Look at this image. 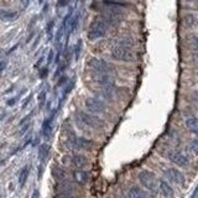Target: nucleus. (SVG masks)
<instances>
[{
	"label": "nucleus",
	"mask_w": 198,
	"mask_h": 198,
	"mask_svg": "<svg viewBox=\"0 0 198 198\" xmlns=\"http://www.w3.org/2000/svg\"><path fill=\"white\" fill-rule=\"evenodd\" d=\"M110 55L116 61L123 62H131L135 58L132 52V41L130 38H121L111 48Z\"/></svg>",
	"instance_id": "f257e3e1"
},
{
	"label": "nucleus",
	"mask_w": 198,
	"mask_h": 198,
	"mask_svg": "<svg viewBox=\"0 0 198 198\" xmlns=\"http://www.w3.org/2000/svg\"><path fill=\"white\" fill-rule=\"evenodd\" d=\"M108 30H109V26L98 16L97 19H94L92 21V24L88 29V33H87L88 40L96 41L98 38H101L108 33Z\"/></svg>",
	"instance_id": "f03ea898"
},
{
	"label": "nucleus",
	"mask_w": 198,
	"mask_h": 198,
	"mask_svg": "<svg viewBox=\"0 0 198 198\" xmlns=\"http://www.w3.org/2000/svg\"><path fill=\"white\" fill-rule=\"evenodd\" d=\"M76 116L78 118L79 121H82L83 124H86L87 126L93 128V129H103L104 125H105L104 121L100 118H98L97 115L89 114V113H86V111H82V110H77Z\"/></svg>",
	"instance_id": "7ed1b4c3"
},
{
	"label": "nucleus",
	"mask_w": 198,
	"mask_h": 198,
	"mask_svg": "<svg viewBox=\"0 0 198 198\" xmlns=\"http://www.w3.org/2000/svg\"><path fill=\"white\" fill-rule=\"evenodd\" d=\"M88 66L91 67L92 69H94L97 73H103V74H111L115 72V67L113 66L111 63L100 60V58H89L88 61Z\"/></svg>",
	"instance_id": "20e7f679"
},
{
	"label": "nucleus",
	"mask_w": 198,
	"mask_h": 198,
	"mask_svg": "<svg viewBox=\"0 0 198 198\" xmlns=\"http://www.w3.org/2000/svg\"><path fill=\"white\" fill-rule=\"evenodd\" d=\"M137 177H139L140 183H141L145 188H147V190L151 191V192H156V191H157V185H159V182H157L156 176H155L152 172H150V171H147V170H144V171H141V172L139 173Z\"/></svg>",
	"instance_id": "39448f33"
},
{
	"label": "nucleus",
	"mask_w": 198,
	"mask_h": 198,
	"mask_svg": "<svg viewBox=\"0 0 198 198\" xmlns=\"http://www.w3.org/2000/svg\"><path fill=\"white\" fill-rule=\"evenodd\" d=\"M67 146L73 150H91L93 147V141L82 136H73L68 139Z\"/></svg>",
	"instance_id": "423d86ee"
},
{
	"label": "nucleus",
	"mask_w": 198,
	"mask_h": 198,
	"mask_svg": "<svg viewBox=\"0 0 198 198\" xmlns=\"http://www.w3.org/2000/svg\"><path fill=\"white\" fill-rule=\"evenodd\" d=\"M56 190L58 193H65V195H69V196H76L78 192H79V188L76 183H73L72 181H68V180H62V181H58V183L56 185Z\"/></svg>",
	"instance_id": "0eeeda50"
},
{
	"label": "nucleus",
	"mask_w": 198,
	"mask_h": 198,
	"mask_svg": "<svg viewBox=\"0 0 198 198\" xmlns=\"http://www.w3.org/2000/svg\"><path fill=\"white\" fill-rule=\"evenodd\" d=\"M84 104H86V108L88 109V111H92V114H100V113L106 111V105L101 99L87 98Z\"/></svg>",
	"instance_id": "6e6552de"
},
{
	"label": "nucleus",
	"mask_w": 198,
	"mask_h": 198,
	"mask_svg": "<svg viewBox=\"0 0 198 198\" xmlns=\"http://www.w3.org/2000/svg\"><path fill=\"white\" fill-rule=\"evenodd\" d=\"M63 164L66 166H74L76 168H84L88 165V159L84 155H72V156H65L63 157Z\"/></svg>",
	"instance_id": "1a4fd4ad"
},
{
	"label": "nucleus",
	"mask_w": 198,
	"mask_h": 198,
	"mask_svg": "<svg viewBox=\"0 0 198 198\" xmlns=\"http://www.w3.org/2000/svg\"><path fill=\"white\" fill-rule=\"evenodd\" d=\"M165 175L170 181L175 182L176 185H181V186H182V185H185V182H186L185 175H183L181 171H178L177 168H166Z\"/></svg>",
	"instance_id": "9d476101"
},
{
	"label": "nucleus",
	"mask_w": 198,
	"mask_h": 198,
	"mask_svg": "<svg viewBox=\"0 0 198 198\" xmlns=\"http://www.w3.org/2000/svg\"><path fill=\"white\" fill-rule=\"evenodd\" d=\"M168 157H170V160H171L173 164H176V165L180 166V167H186V166H188V159H187L183 154H181V152H178V151H171V152L168 154Z\"/></svg>",
	"instance_id": "9b49d317"
},
{
	"label": "nucleus",
	"mask_w": 198,
	"mask_h": 198,
	"mask_svg": "<svg viewBox=\"0 0 198 198\" xmlns=\"http://www.w3.org/2000/svg\"><path fill=\"white\" fill-rule=\"evenodd\" d=\"M94 81L98 83V84H101L103 87H110V86H114V79L111 77V74H103V73H97L93 76Z\"/></svg>",
	"instance_id": "f8f14e48"
},
{
	"label": "nucleus",
	"mask_w": 198,
	"mask_h": 198,
	"mask_svg": "<svg viewBox=\"0 0 198 198\" xmlns=\"http://www.w3.org/2000/svg\"><path fill=\"white\" fill-rule=\"evenodd\" d=\"M73 177H74V181H76L79 186H84V185H87L88 181H89V173H88L87 171L82 170V168L76 170V171L73 172Z\"/></svg>",
	"instance_id": "ddd939ff"
},
{
	"label": "nucleus",
	"mask_w": 198,
	"mask_h": 198,
	"mask_svg": "<svg viewBox=\"0 0 198 198\" xmlns=\"http://www.w3.org/2000/svg\"><path fill=\"white\" fill-rule=\"evenodd\" d=\"M157 188L160 191V193L166 198H172L175 196V192H173V188L166 182L164 180H160L159 181V185H157Z\"/></svg>",
	"instance_id": "4468645a"
},
{
	"label": "nucleus",
	"mask_w": 198,
	"mask_h": 198,
	"mask_svg": "<svg viewBox=\"0 0 198 198\" xmlns=\"http://www.w3.org/2000/svg\"><path fill=\"white\" fill-rule=\"evenodd\" d=\"M79 14L77 12L74 16H72V19H71V21H69V25H68V27H67V40H68V37L72 35V33L74 32L76 30H77V27H78V24H79Z\"/></svg>",
	"instance_id": "2eb2a0df"
},
{
	"label": "nucleus",
	"mask_w": 198,
	"mask_h": 198,
	"mask_svg": "<svg viewBox=\"0 0 198 198\" xmlns=\"http://www.w3.org/2000/svg\"><path fill=\"white\" fill-rule=\"evenodd\" d=\"M183 24H185L186 27L192 29V27H196L198 25V20L193 14H186L183 16Z\"/></svg>",
	"instance_id": "dca6fc26"
},
{
	"label": "nucleus",
	"mask_w": 198,
	"mask_h": 198,
	"mask_svg": "<svg viewBox=\"0 0 198 198\" xmlns=\"http://www.w3.org/2000/svg\"><path fill=\"white\" fill-rule=\"evenodd\" d=\"M52 121H53V116L46 119L43 121V124H42V135L46 139H48L50 135H51V132H52Z\"/></svg>",
	"instance_id": "f3484780"
},
{
	"label": "nucleus",
	"mask_w": 198,
	"mask_h": 198,
	"mask_svg": "<svg viewBox=\"0 0 198 198\" xmlns=\"http://www.w3.org/2000/svg\"><path fill=\"white\" fill-rule=\"evenodd\" d=\"M186 128L193 134H198V118H188L186 120Z\"/></svg>",
	"instance_id": "a211bd4d"
},
{
	"label": "nucleus",
	"mask_w": 198,
	"mask_h": 198,
	"mask_svg": "<svg viewBox=\"0 0 198 198\" xmlns=\"http://www.w3.org/2000/svg\"><path fill=\"white\" fill-rule=\"evenodd\" d=\"M129 198H147L146 193L139 188V187H131L129 190Z\"/></svg>",
	"instance_id": "6ab92c4d"
},
{
	"label": "nucleus",
	"mask_w": 198,
	"mask_h": 198,
	"mask_svg": "<svg viewBox=\"0 0 198 198\" xmlns=\"http://www.w3.org/2000/svg\"><path fill=\"white\" fill-rule=\"evenodd\" d=\"M48 152H50V146L47 144H42L40 146V150H38V159L41 161H45V159L47 157Z\"/></svg>",
	"instance_id": "aec40b11"
},
{
	"label": "nucleus",
	"mask_w": 198,
	"mask_h": 198,
	"mask_svg": "<svg viewBox=\"0 0 198 198\" xmlns=\"http://www.w3.org/2000/svg\"><path fill=\"white\" fill-rule=\"evenodd\" d=\"M52 175H53V177H55L56 180H58V181H62V180L66 178L65 171H63L62 168H60V167H53V168H52Z\"/></svg>",
	"instance_id": "412c9836"
},
{
	"label": "nucleus",
	"mask_w": 198,
	"mask_h": 198,
	"mask_svg": "<svg viewBox=\"0 0 198 198\" xmlns=\"http://www.w3.org/2000/svg\"><path fill=\"white\" fill-rule=\"evenodd\" d=\"M27 177H29V166H25V167L21 170L20 176H19V183H20V186H21V187L25 185V182H26Z\"/></svg>",
	"instance_id": "4be33fe9"
},
{
	"label": "nucleus",
	"mask_w": 198,
	"mask_h": 198,
	"mask_svg": "<svg viewBox=\"0 0 198 198\" xmlns=\"http://www.w3.org/2000/svg\"><path fill=\"white\" fill-rule=\"evenodd\" d=\"M73 52H74V58H76V61H78V60H79V56H81V52H82V40H78V41H77Z\"/></svg>",
	"instance_id": "5701e85b"
},
{
	"label": "nucleus",
	"mask_w": 198,
	"mask_h": 198,
	"mask_svg": "<svg viewBox=\"0 0 198 198\" xmlns=\"http://www.w3.org/2000/svg\"><path fill=\"white\" fill-rule=\"evenodd\" d=\"M46 91H42L40 94H38V108H42L45 101H46Z\"/></svg>",
	"instance_id": "b1692460"
},
{
	"label": "nucleus",
	"mask_w": 198,
	"mask_h": 198,
	"mask_svg": "<svg viewBox=\"0 0 198 198\" xmlns=\"http://www.w3.org/2000/svg\"><path fill=\"white\" fill-rule=\"evenodd\" d=\"M53 25H55V21L51 20L48 24H47V27H46V32L48 35V38L52 37V30H53Z\"/></svg>",
	"instance_id": "393cba45"
},
{
	"label": "nucleus",
	"mask_w": 198,
	"mask_h": 198,
	"mask_svg": "<svg viewBox=\"0 0 198 198\" xmlns=\"http://www.w3.org/2000/svg\"><path fill=\"white\" fill-rule=\"evenodd\" d=\"M191 150L195 155H198V140H193L191 142Z\"/></svg>",
	"instance_id": "a878e982"
},
{
	"label": "nucleus",
	"mask_w": 198,
	"mask_h": 198,
	"mask_svg": "<svg viewBox=\"0 0 198 198\" xmlns=\"http://www.w3.org/2000/svg\"><path fill=\"white\" fill-rule=\"evenodd\" d=\"M67 81H68V78H67V76H62L60 79H58V83H57V87H61V86H65L67 83Z\"/></svg>",
	"instance_id": "bb28decb"
},
{
	"label": "nucleus",
	"mask_w": 198,
	"mask_h": 198,
	"mask_svg": "<svg viewBox=\"0 0 198 198\" xmlns=\"http://www.w3.org/2000/svg\"><path fill=\"white\" fill-rule=\"evenodd\" d=\"M53 56H55V52L51 50L50 53H48V57H47V65H51L52 61H53Z\"/></svg>",
	"instance_id": "cd10ccee"
},
{
	"label": "nucleus",
	"mask_w": 198,
	"mask_h": 198,
	"mask_svg": "<svg viewBox=\"0 0 198 198\" xmlns=\"http://www.w3.org/2000/svg\"><path fill=\"white\" fill-rule=\"evenodd\" d=\"M48 74V69L47 68H42L41 72H40V78H46Z\"/></svg>",
	"instance_id": "c85d7f7f"
},
{
	"label": "nucleus",
	"mask_w": 198,
	"mask_h": 198,
	"mask_svg": "<svg viewBox=\"0 0 198 198\" xmlns=\"http://www.w3.org/2000/svg\"><path fill=\"white\" fill-rule=\"evenodd\" d=\"M53 198H74V197L69 196V195H65V193H57Z\"/></svg>",
	"instance_id": "c756f323"
},
{
	"label": "nucleus",
	"mask_w": 198,
	"mask_h": 198,
	"mask_svg": "<svg viewBox=\"0 0 198 198\" xmlns=\"http://www.w3.org/2000/svg\"><path fill=\"white\" fill-rule=\"evenodd\" d=\"M67 0H58L57 1V6H66Z\"/></svg>",
	"instance_id": "7c9ffc66"
},
{
	"label": "nucleus",
	"mask_w": 198,
	"mask_h": 198,
	"mask_svg": "<svg viewBox=\"0 0 198 198\" xmlns=\"http://www.w3.org/2000/svg\"><path fill=\"white\" fill-rule=\"evenodd\" d=\"M192 45H193V47H195V48H197L198 50V38L197 37L192 38Z\"/></svg>",
	"instance_id": "2f4dec72"
},
{
	"label": "nucleus",
	"mask_w": 198,
	"mask_h": 198,
	"mask_svg": "<svg viewBox=\"0 0 198 198\" xmlns=\"http://www.w3.org/2000/svg\"><path fill=\"white\" fill-rule=\"evenodd\" d=\"M31 98H32V96H29V97L26 98V100H25V103L22 104V108H26V105L29 104V101H30V99H31Z\"/></svg>",
	"instance_id": "473e14b6"
},
{
	"label": "nucleus",
	"mask_w": 198,
	"mask_h": 198,
	"mask_svg": "<svg viewBox=\"0 0 198 198\" xmlns=\"http://www.w3.org/2000/svg\"><path fill=\"white\" fill-rule=\"evenodd\" d=\"M5 67H6V62L1 61V62H0V72H2V71L5 69Z\"/></svg>",
	"instance_id": "72a5a7b5"
},
{
	"label": "nucleus",
	"mask_w": 198,
	"mask_h": 198,
	"mask_svg": "<svg viewBox=\"0 0 198 198\" xmlns=\"http://www.w3.org/2000/svg\"><path fill=\"white\" fill-rule=\"evenodd\" d=\"M15 101H16V98L10 99V100L7 101V105H14V104H15Z\"/></svg>",
	"instance_id": "f704fd0d"
},
{
	"label": "nucleus",
	"mask_w": 198,
	"mask_h": 198,
	"mask_svg": "<svg viewBox=\"0 0 198 198\" xmlns=\"http://www.w3.org/2000/svg\"><path fill=\"white\" fill-rule=\"evenodd\" d=\"M32 198H38V191H35V192H33Z\"/></svg>",
	"instance_id": "c9c22d12"
},
{
	"label": "nucleus",
	"mask_w": 198,
	"mask_h": 198,
	"mask_svg": "<svg viewBox=\"0 0 198 198\" xmlns=\"http://www.w3.org/2000/svg\"><path fill=\"white\" fill-rule=\"evenodd\" d=\"M1 165H4V160H2V161H0V166Z\"/></svg>",
	"instance_id": "e433bc0d"
},
{
	"label": "nucleus",
	"mask_w": 198,
	"mask_h": 198,
	"mask_svg": "<svg viewBox=\"0 0 198 198\" xmlns=\"http://www.w3.org/2000/svg\"><path fill=\"white\" fill-rule=\"evenodd\" d=\"M197 105H198V101H197Z\"/></svg>",
	"instance_id": "4c0bfd02"
}]
</instances>
